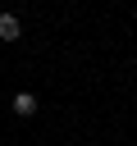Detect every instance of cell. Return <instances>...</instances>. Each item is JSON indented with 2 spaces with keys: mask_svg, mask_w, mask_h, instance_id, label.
I'll return each instance as SVG.
<instances>
[{
  "mask_svg": "<svg viewBox=\"0 0 137 146\" xmlns=\"http://www.w3.org/2000/svg\"><path fill=\"white\" fill-rule=\"evenodd\" d=\"M18 36H23L18 14H0V41H18Z\"/></svg>",
  "mask_w": 137,
  "mask_h": 146,
  "instance_id": "6da1fadb",
  "label": "cell"
},
{
  "mask_svg": "<svg viewBox=\"0 0 137 146\" xmlns=\"http://www.w3.org/2000/svg\"><path fill=\"white\" fill-rule=\"evenodd\" d=\"M14 114H18V119H32V114H37V96H32V91H18V96H14Z\"/></svg>",
  "mask_w": 137,
  "mask_h": 146,
  "instance_id": "7a4b0ae2",
  "label": "cell"
}]
</instances>
